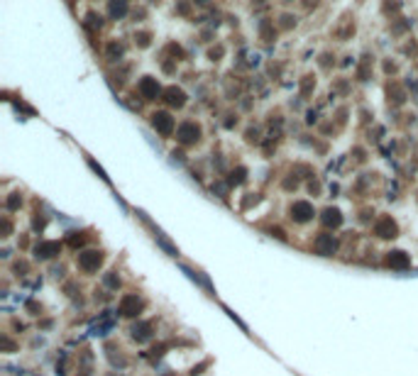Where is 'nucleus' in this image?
<instances>
[{"label":"nucleus","instance_id":"obj_1","mask_svg":"<svg viewBox=\"0 0 418 376\" xmlns=\"http://www.w3.org/2000/svg\"><path fill=\"white\" fill-rule=\"evenodd\" d=\"M176 139L181 144H196L201 139V127L196 123H181L179 129H176Z\"/></svg>","mask_w":418,"mask_h":376},{"label":"nucleus","instance_id":"obj_2","mask_svg":"<svg viewBox=\"0 0 418 376\" xmlns=\"http://www.w3.org/2000/svg\"><path fill=\"white\" fill-rule=\"evenodd\" d=\"M100 264H103V254L98 250H86L78 254V266L83 271H98Z\"/></svg>","mask_w":418,"mask_h":376},{"label":"nucleus","instance_id":"obj_3","mask_svg":"<svg viewBox=\"0 0 418 376\" xmlns=\"http://www.w3.org/2000/svg\"><path fill=\"white\" fill-rule=\"evenodd\" d=\"M152 127H154L161 137H169V134L174 132V118H171L169 113L159 110V113H154V115H152Z\"/></svg>","mask_w":418,"mask_h":376},{"label":"nucleus","instance_id":"obj_4","mask_svg":"<svg viewBox=\"0 0 418 376\" xmlns=\"http://www.w3.org/2000/svg\"><path fill=\"white\" fill-rule=\"evenodd\" d=\"M396 232H399V227H396V222H394L389 215L379 218L377 225H374V235L382 237V240H391V237H396Z\"/></svg>","mask_w":418,"mask_h":376},{"label":"nucleus","instance_id":"obj_5","mask_svg":"<svg viewBox=\"0 0 418 376\" xmlns=\"http://www.w3.org/2000/svg\"><path fill=\"white\" fill-rule=\"evenodd\" d=\"M313 215H316V210H313V205H311L308 200H296V203L291 205V218H293L296 222H308Z\"/></svg>","mask_w":418,"mask_h":376},{"label":"nucleus","instance_id":"obj_6","mask_svg":"<svg viewBox=\"0 0 418 376\" xmlns=\"http://www.w3.org/2000/svg\"><path fill=\"white\" fill-rule=\"evenodd\" d=\"M139 93H142V98L144 100H154V98H159V93H161V88H159V83H157V78H152V76H144L142 81H139Z\"/></svg>","mask_w":418,"mask_h":376},{"label":"nucleus","instance_id":"obj_7","mask_svg":"<svg viewBox=\"0 0 418 376\" xmlns=\"http://www.w3.org/2000/svg\"><path fill=\"white\" fill-rule=\"evenodd\" d=\"M313 247H316L318 254L330 256L333 251L338 250V242H335V237H333V235H318V237H316V242H313Z\"/></svg>","mask_w":418,"mask_h":376},{"label":"nucleus","instance_id":"obj_8","mask_svg":"<svg viewBox=\"0 0 418 376\" xmlns=\"http://www.w3.org/2000/svg\"><path fill=\"white\" fill-rule=\"evenodd\" d=\"M139 311H142V301H139L137 296H125V298L120 301V315L135 317Z\"/></svg>","mask_w":418,"mask_h":376},{"label":"nucleus","instance_id":"obj_9","mask_svg":"<svg viewBox=\"0 0 418 376\" xmlns=\"http://www.w3.org/2000/svg\"><path fill=\"white\" fill-rule=\"evenodd\" d=\"M164 100H166L171 108H184V103H186V93H184L181 88H176V86H169V88L164 91Z\"/></svg>","mask_w":418,"mask_h":376},{"label":"nucleus","instance_id":"obj_10","mask_svg":"<svg viewBox=\"0 0 418 376\" xmlns=\"http://www.w3.org/2000/svg\"><path fill=\"white\" fill-rule=\"evenodd\" d=\"M386 264H389L391 269H409V266H411V259H409L406 251L396 250V251H389V254H386Z\"/></svg>","mask_w":418,"mask_h":376},{"label":"nucleus","instance_id":"obj_11","mask_svg":"<svg viewBox=\"0 0 418 376\" xmlns=\"http://www.w3.org/2000/svg\"><path fill=\"white\" fill-rule=\"evenodd\" d=\"M62 251V245L59 242H39L37 247H34V254L39 256V259H52V256H57Z\"/></svg>","mask_w":418,"mask_h":376},{"label":"nucleus","instance_id":"obj_12","mask_svg":"<svg viewBox=\"0 0 418 376\" xmlns=\"http://www.w3.org/2000/svg\"><path fill=\"white\" fill-rule=\"evenodd\" d=\"M321 220H323L325 227H340V225H343V213H340L338 208H325L323 215H321Z\"/></svg>","mask_w":418,"mask_h":376},{"label":"nucleus","instance_id":"obj_13","mask_svg":"<svg viewBox=\"0 0 418 376\" xmlns=\"http://www.w3.org/2000/svg\"><path fill=\"white\" fill-rule=\"evenodd\" d=\"M149 335H152V325H149V322H137V325H132V337H135L137 342L149 340Z\"/></svg>","mask_w":418,"mask_h":376},{"label":"nucleus","instance_id":"obj_14","mask_svg":"<svg viewBox=\"0 0 418 376\" xmlns=\"http://www.w3.org/2000/svg\"><path fill=\"white\" fill-rule=\"evenodd\" d=\"M108 10H110V15H113V17H123V15L128 12V2H123V0L110 2V5H108Z\"/></svg>","mask_w":418,"mask_h":376},{"label":"nucleus","instance_id":"obj_15","mask_svg":"<svg viewBox=\"0 0 418 376\" xmlns=\"http://www.w3.org/2000/svg\"><path fill=\"white\" fill-rule=\"evenodd\" d=\"M245 179H247V169H245V166H237V169H235V171L230 174V184H232V186L242 184Z\"/></svg>","mask_w":418,"mask_h":376},{"label":"nucleus","instance_id":"obj_16","mask_svg":"<svg viewBox=\"0 0 418 376\" xmlns=\"http://www.w3.org/2000/svg\"><path fill=\"white\" fill-rule=\"evenodd\" d=\"M83 242H86V235H83V232H71V235H69V245H71V247H81Z\"/></svg>","mask_w":418,"mask_h":376},{"label":"nucleus","instance_id":"obj_17","mask_svg":"<svg viewBox=\"0 0 418 376\" xmlns=\"http://www.w3.org/2000/svg\"><path fill=\"white\" fill-rule=\"evenodd\" d=\"M123 52H125L123 44H110V47H108V57H110V59H120Z\"/></svg>","mask_w":418,"mask_h":376},{"label":"nucleus","instance_id":"obj_18","mask_svg":"<svg viewBox=\"0 0 418 376\" xmlns=\"http://www.w3.org/2000/svg\"><path fill=\"white\" fill-rule=\"evenodd\" d=\"M20 203H22L20 193H12V195L7 198V203H5V205H7V210H17V208H20Z\"/></svg>","mask_w":418,"mask_h":376},{"label":"nucleus","instance_id":"obj_19","mask_svg":"<svg viewBox=\"0 0 418 376\" xmlns=\"http://www.w3.org/2000/svg\"><path fill=\"white\" fill-rule=\"evenodd\" d=\"M105 283H108L110 288H118V286H120V279L113 276V274H108V276H105Z\"/></svg>","mask_w":418,"mask_h":376},{"label":"nucleus","instance_id":"obj_20","mask_svg":"<svg viewBox=\"0 0 418 376\" xmlns=\"http://www.w3.org/2000/svg\"><path fill=\"white\" fill-rule=\"evenodd\" d=\"M88 20H91V22H88L91 27H100V22H103V20H100V15H96V12H91V15H88Z\"/></svg>","mask_w":418,"mask_h":376},{"label":"nucleus","instance_id":"obj_21","mask_svg":"<svg viewBox=\"0 0 418 376\" xmlns=\"http://www.w3.org/2000/svg\"><path fill=\"white\" fill-rule=\"evenodd\" d=\"M311 86H313V78H311V76H306V78H303V83H301V91H303V95L311 91Z\"/></svg>","mask_w":418,"mask_h":376},{"label":"nucleus","instance_id":"obj_22","mask_svg":"<svg viewBox=\"0 0 418 376\" xmlns=\"http://www.w3.org/2000/svg\"><path fill=\"white\" fill-rule=\"evenodd\" d=\"M137 42H139V47H147V44H149V34H144V32L137 34Z\"/></svg>","mask_w":418,"mask_h":376},{"label":"nucleus","instance_id":"obj_23","mask_svg":"<svg viewBox=\"0 0 418 376\" xmlns=\"http://www.w3.org/2000/svg\"><path fill=\"white\" fill-rule=\"evenodd\" d=\"M272 235H274V237H279V240H286L284 230H279V227H274V230H272Z\"/></svg>","mask_w":418,"mask_h":376},{"label":"nucleus","instance_id":"obj_24","mask_svg":"<svg viewBox=\"0 0 418 376\" xmlns=\"http://www.w3.org/2000/svg\"><path fill=\"white\" fill-rule=\"evenodd\" d=\"M7 235H10V222L2 220V237H7Z\"/></svg>","mask_w":418,"mask_h":376}]
</instances>
